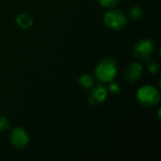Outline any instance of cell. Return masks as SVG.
<instances>
[{
	"instance_id": "cell-1",
	"label": "cell",
	"mask_w": 161,
	"mask_h": 161,
	"mask_svg": "<svg viewBox=\"0 0 161 161\" xmlns=\"http://www.w3.org/2000/svg\"><path fill=\"white\" fill-rule=\"evenodd\" d=\"M117 62L109 58H104L97 64L95 68L96 77L103 82L111 81L117 74Z\"/></svg>"
},
{
	"instance_id": "cell-2",
	"label": "cell",
	"mask_w": 161,
	"mask_h": 161,
	"mask_svg": "<svg viewBox=\"0 0 161 161\" xmlns=\"http://www.w3.org/2000/svg\"><path fill=\"white\" fill-rule=\"evenodd\" d=\"M138 101L144 107L151 108L158 104L160 100L159 92L151 85L142 87L137 92Z\"/></svg>"
},
{
	"instance_id": "cell-3",
	"label": "cell",
	"mask_w": 161,
	"mask_h": 161,
	"mask_svg": "<svg viewBox=\"0 0 161 161\" xmlns=\"http://www.w3.org/2000/svg\"><path fill=\"white\" fill-rule=\"evenodd\" d=\"M155 50V43L150 39H142L139 41L133 50L134 56L138 59H147L151 57Z\"/></svg>"
},
{
	"instance_id": "cell-4",
	"label": "cell",
	"mask_w": 161,
	"mask_h": 161,
	"mask_svg": "<svg viewBox=\"0 0 161 161\" xmlns=\"http://www.w3.org/2000/svg\"><path fill=\"white\" fill-rule=\"evenodd\" d=\"M106 25L113 29H121L126 25V17L120 9H110L105 15Z\"/></svg>"
},
{
	"instance_id": "cell-5",
	"label": "cell",
	"mask_w": 161,
	"mask_h": 161,
	"mask_svg": "<svg viewBox=\"0 0 161 161\" xmlns=\"http://www.w3.org/2000/svg\"><path fill=\"white\" fill-rule=\"evenodd\" d=\"M29 138L26 131L21 127L14 128L10 133V142L15 148L23 149L28 143Z\"/></svg>"
},
{
	"instance_id": "cell-6",
	"label": "cell",
	"mask_w": 161,
	"mask_h": 161,
	"mask_svg": "<svg viewBox=\"0 0 161 161\" xmlns=\"http://www.w3.org/2000/svg\"><path fill=\"white\" fill-rule=\"evenodd\" d=\"M107 95H108V89L104 85L99 84L92 89L89 97L90 103L92 105L102 104L107 98Z\"/></svg>"
},
{
	"instance_id": "cell-7",
	"label": "cell",
	"mask_w": 161,
	"mask_h": 161,
	"mask_svg": "<svg viewBox=\"0 0 161 161\" xmlns=\"http://www.w3.org/2000/svg\"><path fill=\"white\" fill-rule=\"evenodd\" d=\"M142 73H143V67L140 63L133 62L127 67L125 74V76L127 81L135 82L141 78Z\"/></svg>"
},
{
	"instance_id": "cell-8",
	"label": "cell",
	"mask_w": 161,
	"mask_h": 161,
	"mask_svg": "<svg viewBox=\"0 0 161 161\" xmlns=\"http://www.w3.org/2000/svg\"><path fill=\"white\" fill-rule=\"evenodd\" d=\"M16 23L22 28H28V27H30L32 25L33 20H32V18L29 15L25 14V13H22V14H20V15L17 16Z\"/></svg>"
},
{
	"instance_id": "cell-9",
	"label": "cell",
	"mask_w": 161,
	"mask_h": 161,
	"mask_svg": "<svg viewBox=\"0 0 161 161\" xmlns=\"http://www.w3.org/2000/svg\"><path fill=\"white\" fill-rule=\"evenodd\" d=\"M79 83H80V85L83 88L90 89V88H92L93 86L94 81H93V78H92V75H83L79 78Z\"/></svg>"
},
{
	"instance_id": "cell-10",
	"label": "cell",
	"mask_w": 161,
	"mask_h": 161,
	"mask_svg": "<svg viewBox=\"0 0 161 161\" xmlns=\"http://www.w3.org/2000/svg\"><path fill=\"white\" fill-rule=\"evenodd\" d=\"M129 16L134 19V20H138V19H141L142 16V9L138 7V6H135V7H132L130 9H129Z\"/></svg>"
},
{
	"instance_id": "cell-11",
	"label": "cell",
	"mask_w": 161,
	"mask_h": 161,
	"mask_svg": "<svg viewBox=\"0 0 161 161\" xmlns=\"http://www.w3.org/2000/svg\"><path fill=\"white\" fill-rule=\"evenodd\" d=\"M158 69H159V65H158V63L156 60L149 61V63H148V70L151 73L155 74V73H157L158 71Z\"/></svg>"
},
{
	"instance_id": "cell-12",
	"label": "cell",
	"mask_w": 161,
	"mask_h": 161,
	"mask_svg": "<svg viewBox=\"0 0 161 161\" xmlns=\"http://www.w3.org/2000/svg\"><path fill=\"white\" fill-rule=\"evenodd\" d=\"M120 0H99L100 4L104 7L107 8H110V7H114L119 3Z\"/></svg>"
},
{
	"instance_id": "cell-13",
	"label": "cell",
	"mask_w": 161,
	"mask_h": 161,
	"mask_svg": "<svg viewBox=\"0 0 161 161\" xmlns=\"http://www.w3.org/2000/svg\"><path fill=\"white\" fill-rule=\"evenodd\" d=\"M8 126H9V123L8 119L3 116H0V131H4L8 129Z\"/></svg>"
},
{
	"instance_id": "cell-14",
	"label": "cell",
	"mask_w": 161,
	"mask_h": 161,
	"mask_svg": "<svg viewBox=\"0 0 161 161\" xmlns=\"http://www.w3.org/2000/svg\"><path fill=\"white\" fill-rule=\"evenodd\" d=\"M109 91H110V92H114V93H118V92L121 91L119 83H117V82L112 83V84L109 86Z\"/></svg>"
}]
</instances>
